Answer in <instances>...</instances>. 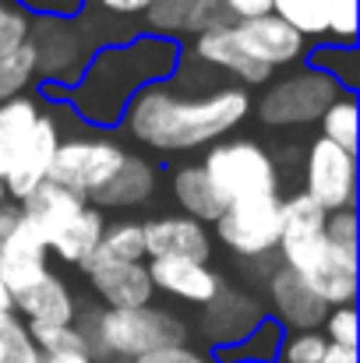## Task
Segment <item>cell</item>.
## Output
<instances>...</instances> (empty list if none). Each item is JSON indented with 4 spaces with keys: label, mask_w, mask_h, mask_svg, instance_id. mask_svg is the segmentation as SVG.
Here are the masks:
<instances>
[{
    "label": "cell",
    "mask_w": 360,
    "mask_h": 363,
    "mask_svg": "<svg viewBox=\"0 0 360 363\" xmlns=\"http://www.w3.org/2000/svg\"><path fill=\"white\" fill-rule=\"evenodd\" d=\"M304 194L322 212L354 208V201H357V155L318 138L304 159Z\"/></svg>",
    "instance_id": "9c48e42d"
},
{
    "label": "cell",
    "mask_w": 360,
    "mask_h": 363,
    "mask_svg": "<svg viewBox=\"0 0 360 363\" xmlns=\"http://www.w3.org/2000/svg\"><path fill=\"white\" fill-rule=\"evenodd\" d=\"M357 99L350 96V92H343L325 113H322V138L325 141H332V145H339L343 152H350V155H357Z\"/></svg>",
    "instance_id": "f1b7e54d"
},
{
    "label": "cell",
    "mask_w": 360,
    "mask_h": 363,
    "mask_svg": "<svg viewBox=\"0 0 360 363\" xmlns=\"http://www.w3.org/2000/svg\"><path fill=\"white\" fill-rule=\"evenodd\" d=\"M131 363H209L202 353H195L191 346H166V350H156V353H145Z\"/></svg>",
    "instance_id": "60d3db41"
},
{
    "label": "cell",
    "mask_w": 360,
    "mask_h": 363,
    "mask_svg": "<svg viewBox=\"0 0 360 363\" xmlns=\"http://www.w3.org/2000/svg\"><path fill=\"white\" fill-rule=\"evenodd\" d=\"M32 32H36L32 46H36L39 71L53 85H75L92 57V43H89L85 25L75 18H46Z\"/></svg>",
    "instance_id": "30bf717a"
},
{
    "label": "cell",
    "mask_w": 360,
    "mask_h": 363,
    "mask_svg": "<svg viewBox=\"0 0 360 363\" xmlns=\"http://www.w3.org/2000/svg\"><path fill=\"white\" fill-rule=\"evenodd\" d=\"M89 357L92 360H138L145 353L166 350V346H184L187 339V325L180 318H173L163 307H131V311H85L82 325H78Z\"/></svg>",
    "instance_id": "277c9868"
},
{
    "label": "cell",
    "mask_w": 360,
    "mask_h": 363,
    "mask_svg": "<svg viewBox=\"0 0 360 363\" xmlns=\"http://www.w3.org/2000/svg\"><path fill=\"white\" fill-rule=\"evenodd\" d=\"M325 237L336 243L339 250L360 257V230H357V212L354 208H339L325 216Z\"/></svg>",
    "instance_id": "836d02e7"
},
{
    "label": "cell",
    "mask_w": 360,
    "mask_h": 363,
    "mask_svg": "<svg viewBox=\"0 0 360 363\" xmlns=\"http://www.w3.org/2000/svg\"><path fill=\"white\" fill-rule=\"evenodd\" d=\"M28 39H32V21H28V14L18 11V7H4V11H0V53L18 50V46L28 43Z\"/></svg>",
    "instance_id": "f35d334b"
},
{
    "label": "cell",
    "mask_w": 360,
    "mask_h": 363,
    "mask_svg": "<svg viewBox=\"0 0 360 363\" xmlns=\"http://www.w3.org/2000/svg\"><path fill=\"white\" fill-rule=\"evenodd\" d=\"M177 43L163 35H141L99 50L75 82V110L92 123H117L141 89L177 71Z\"/></svg>",
    "instance_id": "7a4b0ae2"
},
{
    "label": "cell",
    "mask_w": 360,
    "mask_h": 363,
    "mask_svg": "<svg viewBox=\"0 0 360 363\" xmlns=\"http://www.w3.org/2000/svg\"><path fill=\"white\" fill-rule=\"evenodd\" d=\"M265 289H268V300L279 314V321L293 332H318L325 314H329V303L297 275L290 272L283 261L265 275Z\"/></svg>",
    "instance_id": "8fae6325"
},
{
    "label": "cell",
    "mask_w": 360,
    "mask_h": 363,
    "mask_svg": "<svg viewBox=\"0 0 360 363\" xmlns=\"http://www.w3.org/2000/svg\"><path fill=\"white\" fill-rule=\"evenodd\" d=\"M279 350V328L272 321H261L240 346H234L230 357H247V363H265L268 357H276Z\"/></svg>",
    "instance_id": "e575fe53"
},
{
    "label": "cell",
    "mask_w": 360,
    "mask_h": 363,
    "mask_svg": "<svg viewBox=\"0 0 360 363\" xmlns=\"http://www.w3.org/2000/svg\"><path fill=\"white\" fill-rule=\"evenodd\" d=\"M60 141H64V138H60L57 121L43 113V117H39V127H36V134H32V145L25 148V155L18 159V166L4 177V191H7L11 201H21L25 194H32V191L46 180L50 162H53V152H57Z\"/></svg>",
    "instance_id": "ffe728a7"
},
{
    "label": "cell",
    "mask_w": 360,
    "mask_h": 363,
    "mask_svg": "<svg viewBox=\"0 0 360 363\" xmlns=\"http://www.w3.org/2000/svg\"><path fill=\"white\" fill-rule=\"evenodd\" d=\"M92 289L99 293V300L110 307V311H131V307H145L152 303V279H148V268L145 261H127V264H103V268H92L85 272Z\"/></svg>",
    "instance_id": "ac0fdd59"
},
{
    "label": "cell",
    "mask_w": 360,
    "mask_h": 363,
    "mask_svg": "<svg viewBox=\"0 0 360 363\" xmlns=\"http://www.w3.org/2000/svg\"><path fill=\"white\" fill-rule=\"evenodd\" d=\"M173 198L184 208V216L198 219V223H216L227 208V201L219 198V191L212 187L209 173L202 166H180L173 173Z\"/></svg>",
    "instance_id": "cb8c5ba5"
},
{
    "label": "cell",
    "mask_w": 360,
    "mask_h": 363,
    "mask_svg": "<svg viewBox=\"0 0 360 363\" xmlns=\"http://www.w3.org/2000/svg\"><path fill=\"white\" fill-rule=\"evenodd\" d=\"M110 363H131V360H110Z\"/></svg>",
    "instance_id": "f907efd6"
},
{
    "label": "cell",
    "mask_w": 360,
    "mask_h": 363,
    "mask_svg": "<svg viewBox=\"0 0 360 363\" xmlns=\"http://www.w3.org/2000/svg\"><path fill=\"white\" fill-rule=\"evenodd\" d=\"M11 300H14V311L28 318V325H75L78 318L75 296L57 272H46L43 279H36Z\"/></svg>",
    "instance_id": "d6986e66"
},
{
    "label": "cell",
    "mask_w": 360,
    "mask_h": 363,
    "mask_svg": "<svg viewBox=\"0 0 360 363\" xmlns=\"http://www.w3.org/2000/svg\"><path fill=\"white\" fill-rule=\"evenodd\" d=\"M191 11H195V0H148V7L141 11L148 28L163 39H173V35H184L187 25H191Z\"/></svg>",
    "instance_id": "4dcf8cb0"
},
{
    "label": "cell",
    "mask_w": 360,
    "mask_h": 363,
    "mask_svg": "<svg viewBox=\"0 0 360 363\" xmlns=\"http://www.w3.org/2000/svg\"><path fill=\"white\" fill-rule=\"evenodd\" d=\"M0 363H39V350L14 311L0 314Z\"/></svg>",
    "instance_id": "1f68e13d"
},
{
    "label": "cell",
    "mask_w": 360,
    "mask_h": 363,
    "mask_svg": "<svg viewBox=\"0 0 360 363\" xmlns=\"http://www.w3.org/2000/svg\"><path fill=\"white\" fill-rule=\"evenodd\" d=\"M25 328H28L39 353H64V350L89 353V346H85V339L75 325H25Z\"/></svg>",
    "instance_id": "d6a6232c"
},
{
    "label": "cell",
    "mask_w": 360,
    "mask_h": 363,
    "mask_svg": "<svg viewBox=\"0 0 360 363\" xmlns=\"http://www.w3.org/2000/svg\"><path fill=\"white\" fill-rule=\"evenodd\" d=\"M39 363H96L82 350H64V353H39Z\"/></svg>",
    "instance_id": "bcb514c9"
},
{
    "label": "cell",
    "mask_w": 360,
    "mask_h": 363,
    "mask_svg": "<svg viewBox=\"0 0 360 363\" xmlns=\"http://www.w3.org/2000/svg\"><path fill=\"white\" fill-rule=\"evenodd\" d=\"M0 201H7V191H4V180H0Z\"/></svg>",
    "instance_id": "681fc988"
},
{
    "label": "cell",
    "mask_w": 360,
    "mask_h": 363,
    "mask_svg": "<svg viewBox=\"0 0 360 363\" xmlns=\"http://www.w3.org/2000/svg\"><path fill=\"white\" fill-rule=\"evenodd\" d=\"M195 57H198L202 64L216 67V71L234 74L240 85H265V82L272 78V67L258 64L254 57H247V53L240 50L237 35H234V25L202 32V35L195 39Z\"/></svg>",
    "instance_id": "e0dca14e"
},
{
    "label": "cell",
    "mask_w": 360,
    "mask_h": 363,
    "mask_svg": "<svg viewBox=\"0 0 360 363\" xmlns=\"http://www.w3.org/2000/svg\"><path fill=\"white\" fill-rule=\"evenodd\" d=\"M343 96L339 82L318 67H304L265 89L258 103V121L268 127H307L318 123L322 113Z\"/></svg>",
    "instance_id": "8992f818"
},
{
    "label": "cell",
    "mask_w": 360,
    "mask_h": 363,
    "mask_svg": "<svg viewBox=\"0 0 360 363\" xmlns=\"http://www.w3.org/2000/svg\"><path fill=\"white\" fill-rule=\"evenodd\" d=\"M311 57H315L311 67H318V71H325L329 78H336L343 92H354L360 85V53L354 43H332V46L315 50Z\"/></svg>",
    "instance_id": "f546056e"
},
{
    "label": "cell",
    "mask_w": 360,
    "mask_h": 363,
    "mask_svg": "<svg viewBox=\"0 0 360 363\" xmlns=\"http://www.w3.org/2000/svg\"><path fill=\"white\" fill-rule=\"evenodd\" d=\"M103 11H114V14H141L148 7V0H96Z\"/></svg>",
    "instance_id": "f6af8a7d"
},
{
    "label": "cell",
    "mask_w": 360,
    "mask_h": 363,
    "mask_svg": "<svg viewBox=\"0 0 360 363\" xmlns=\"http://www.w3.org/2000/svg\"><path fill=\"white\" fill-rule=\"evenodd\" d=\"M234 35H237L240 50L247 57H254L265 67H286L293 60H300V53L307 50V39L300 32H293L283 18L276 14H261V18H247L234 21Z\"/></svg>",
    "instance_id": "4fadbf2b"
},
{
    "label": "cell",
    "mask_w": 360,
    "mask_h": 363,
    "mask_svg": "<svg viewBox=\"0 0 360 363\" xmlns=\"http://www.w3.org/2000/svg\"><path fill=\"white\" fill-rule=\"evenodd\" d=\"M325 216L304 191L283 201V237H279V261L297 272L329 307L354 303L357 296V261L354 254L339 250L325 237Z\"/></svg>",
    "instance_id": "3957f363"
},
{
    "label": "cell",
    "mask_w": 360,
    "mask_h": 363,
    "mask_svg": "<svg viewBox=\"0 0 360 363\" xmlns=\"http://www.w3.org/2000/svg\"><path fill=\"white\" fill-rule=\"evenodd\" d=\"M227 11L234 14V21H247V18H261L272 14V0H223Z\"/></svg>",
    "instance_id": "7bdbcfd3"
},
{
    "label": "cell",
    "mask_w": 360,
    "mask_h": 363,
    "mask_svg": "<svg viewBox=\"0 0 360 363\" xmlns=\"http://www.w3.org/2000/svg\"><path fill=\"white\" fill-rule=\"evenodd\" d=\"M322 325H325V339H329V342L357 350V311H354V303L329 307V314H325Z\"/></svg>",
    "instance_id": "d590c367"
},
{
    "label": "cell",
    "mask_w": 360,
    "mask_h": 363,
    "mask_svg": "<svg viewBox=\"0 0 360 363\" xmlns=\"http://www.w3.org/2000/svg\"><path fill=\"white\" fill-rule=\"evenodd\" d=\"M227 25H234V14L227 11L223 0H195V11H191V25H187V32L202 35V32L227 28Z\"/></svg>",
    "instance_id": "74e56055"
},
{
    "label": "cell",
    "mask_w": 360,
    "mask_h": 363,
    "mask_svg": "<svg viewBox=\"0 0 360 363\" xmlns=\"http://www.w3.org/2000/svg\"><path fill=\"white\" fill-rule=\"evenodd\" d=\"M124 155H127V148H120L110 138H67L57 145L46 180H53L89 201V194H96L120 169Z\"/></svg>",
    "instance_id": "ba28073f"
},
{
    "label": "cell",
    "mask_w": 360,
    "mask_h": 363,
    "mask_svg": "<svg viewBox=\"0 0 360 363\" xmlns=\"http://www.w3.org/2000/svg\"><path fill=\"white\" fill-rule=\"evenodd\" d=\"M39 117H43V110L32 96H14V99L0 103V180L18 166V159L32 145Z\"/></svg>",
    "instance_id": "603a6c76"
},
{
    "label": "cell",
    "mask_w": 360,
    "mask_h": 363,
    "mask_svg": "<svg viewBox=\"0 0 360 363\" xmlns=\"http://www.w3.org/2000/svg\"><path fill=\"white\" fill-rule=\"evenodd\" d=\"M322 363H357V350L329 342V350H325V357H322Z\"/></svg>",
    "instance_id": "7dc6e473"
},
{
    "label": "cell",
    "mask_w": 360,
    "mask_h": 363,
    "mask_svg": "<svg viewBox=\"0 0 360 363\" xmlns=\"http://www.w3.org/2000/svg\"><path fill=\"white\" fill-rule=\"evenodd\" d=\"M332 7V43H357V0H329Z\"/></svg>",
    "instance_id": "ab89813d"
},
{
    "label": "cell",
    "mask_w": 360,
    "mask_h": 363,
    "mask_svg": "<svg viewBox=\"0 0 360 363\" xmlns=\"http://www.w3.org/2000/svg\"><path fill=\"white\" fill-rule=\"evenodd\" d=\"M145 268H148V279L156 289H163L177 300H187V303H209L223 286V279L209 264L187 261V257H152Z\"/></svg>",
    "instance_id": "2e32d148"
},
{
    "label": "cell",
    "mask_w": 360,
    "mask_h": 363,
    "mask_svg": "<svg viewBox=\"0 0 360 363\" xmlns=\"http://www.w3.org/2000/svg\"><path fill=\"white\" fill-rule=\"evenodd\" d=\"M85 205H89V201H85L82 194H75V191H67V187H60V184H53V180H43L32 194H25V198L18 201L21 223L46 243V247L60 237V230H64Z\"/></svg>",
    "instance_id": "9a60e30c"
},
{
    "label": "cell",
    "mask_w": 360,
    "mask_h": 363,
    "mask_svg": "<svg viewBox=\"0 0 360 363\" xmlns=\"http://www.w3.org/2000/svg\"><path fill=\"white\" fill-rule=\"evenodd\" d=\"M251 113L244 89H216L202 96H180L166 82L141 89L127 110L124 127L138 145L156 152H195L212 141H223Z\"/></svg>",
    "instance_id": "6da1fadb"
},
{
    "label": "cell",
    "mask_w": 360,
    "mask_h": 363,
    "mask_svg": "<svg viewBox=\"0 0 360 363\" xmlns=\"http://www.w3.org/2000/svg\"><path fill=\"white\" fill-rule=\"evenodd\" d=\"M152 194H156V166L127 152L117 173L96 194H89V205L99 212L103 208H138V205H148Z\"/></svg>",
    "instance_id": "44dd1931"
},
{
    "label": "cell",
    "mask_w": 360,
    "mask_h": 363,
    "mask_svg": "<svg viewBox=\"0 0 360 363\" xmlns=\"http://www.w3.org/2000/svg\"><path fill=\"white\" fill-rule=\"evenodd\" d=\"M272 14L283 18L304 39H325L332 32L329 0H272Z\"/></svg>",
    "instance_id": "4316f807"
},
{
    "label": "cell",
    "mask_w": 360,
    "mask_h": 363,
    "mask_svg": "<svg viewBox=\"0 0 360 363\" xmlns=\"http://www.w3.org/2000/svg\"><path fill=\"white\" fill-rule=\"evenodd\" d=\"M329 350V339L322 332H293L283 346V360L286 363H322Z\"/></svg>",
    "instance_id": "8d00e7d4"
},
{
    "label": "cell",
    "mask_w": 360,
    "mask_h": 363,
    "mask_svg": "<svg viewBox=\"0 0 360 363\" xmlns=\"http://www.w3.org/2000/svg\"><path fill=\"white\" fill-rule=\"evenodd\" d=\"M212 226H216L219 240L244 261L276 254L279 237H283V198L265 194V198L230 201Z\"/></svg>",
    "instance_id": "52a82bcc"
},
{
    "label": "cell",
    "mask_w": 360,
    "mask_h": 363,
    "mask_svg": "<svg viewBox=\"0 0 360 363\" xmlns=\"http://www.w3.org/2000/svg\"><path fill=\"white\" fill-rule=\"evenodd\" d=\"M103 230H107L103 212L92 208V205H85V208H82V212L60 230V237L50 243V250H53L60 261L82 268V261L96 250V243H99V237H103Z\"/></svg>",
    "instance_id": "d4e9b609"
},
{
    "label": "cell",
    "mask_w": 360,
    "mask_h": 363,
    "mask_svg": "<svg viewBox=\"0 0 360 363\" xmlns=\"http://www.w3.org/2000/svg\"><path fill=\"white\" fill-rule=\"evenodd\" d=\"M202 169L209 173L212 187L219 191V198L227 205L230 201H247V198L279 194V177H276L272 155L258 141H247V138L212 145Z\"/></svg>",
    "instance_id": "5b68a950"
},
{
    "label": "cell",
    "mask_w": 360,
    "mask_h": 363,
    "mask_svg": "<svg viewBox=\"0 0 360 363\" xmlns=\"http://www.w3.org/2000/svg\"><path fill=\"white\" fill-rule=\"evenodd\" d=\"M145 237V257H187L209 264L212 257V237L209 226L191 216H159L141 223Z\"/></svg>",
    "instance_id": "5bb4252c"
},
{
    "label": "cell",
    "mask_w": 360,
    "mask_h": 363,
    "mask_svg": "<svg viewBox=\"0 0 360 363\" xmlns=\"http://www.w3.org/2000/svg\"><path fill=\"white\" fill-rule=\"evenodd\" d=\"M46 257H50V247L39 240L25 223H18V230L0 243V279L11 289V296L50 272Z\"/></svg>",
    "instance_id": "7402d4cb"
},
{
    "label": "cell",
    "mask_w": 360,
    "mask_h": 363,
    "mask_svg": "<svg viewBox=\"0 0 360 363\" xmlns=\"http://www.w3.org/2000/svg\"><path fill=\"white\" fill-rule=\"evenodd\" d=\"M18 223H21V208H18V201H0V243L18 230Z\"/></svg>",
    "instance_id": "ee69618b"
},
{
    "label": "cell",
    "mask_w": 360,
    "mask_h": 363,
    "mask_svg": "<svg viewBox=\"0 0 360 363\" xmlns=\"http://www.w3.org/2000/svg\"><path fill=\"white\" fill-rule=\"evenodd\" d=\"M25 4L43 18H75L85 7V0H25Z\"/></svg>",
    "instance_id": "b9f144b4"
},
{
    "label": "cell",
    "mask_w": 360,
    "mask_h": 363,
    "mask_svg": "<svg viewBox=\"0 0 360 363\" xmlns=\"http://www.w3.org/2000/svg\"><path fill=\"white\" fill-rule=\"evenodd\" d=\"M141 257H145L141 223H114L103 230L96 250L82 261V272H92L103 264H127V261H141Z\"/></svg>",
    "instance_id": "484cf974"
},
{
    "label": "cell",
    "mask_w": 360,
    "mask_h": 363,
    "mask_svg": "<svg viewBox=\"0 0 360 363\" xmlns=\"http://www.w3.org/2000/svg\"><path fill=\"white\" fill-rule=\"evenodd\" d=\"M265 321V311L261 303L234 286H219V293L205 303V314H202V332L209 342L216 346H240L258 325Z\"/></svg>",
    "instance_id": "7c38bea8"
},
{
    "label": "cell",
    "mask_w": 360,
    "mask_h": 363,
    "mask_svg": "<svg viewBox=\"0 0 360 363\" xmlns=\"http://www.w3.org/2000/svg\"><path fill=\"white\" fill-rule=\"evenodd\" d=\"M39 74V60H36V46L32 39L21 43L18 50L0 53V103L25 96V89L32 85V78Z\"/></svg>",
    "instance_id": "83f0119b"
},
{
    "label": "cell",
    "mask_w": 360,
    "mask_h": 363,
    "mask_svg": "<svg viewBox=\"0 0 360 363\" xmlns=\"http://www.w3.org/2000/svg\"><path fill=\"white\" fill-rule=\"evenodd\" d=\"M7 311H14V300H11V289L4 286V279H0V314H7Z\"/></svg>",
    "instance_id": "c3c4849f"
}]
</instances>
